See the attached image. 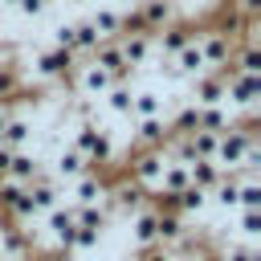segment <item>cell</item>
I'll list each match as a JSON object with an SVG mask.
<instances>
[{
    "mask_svg": "<svg viewBox=\"0 0 261 261\" xmlns=\"http://www.w3.org/2000/svg\"><path fill=\"white\" fill-rule=\"evenodd\" d=\"M175 4H179V8H184V4H196V0H175Z\"/></svg>",
    "mask_w": 261,
    "mask_h": 261,
    "instance_id": "obj_40",
    "label": "cell"
},
{
    "mask_svg": "<svg viewBox=\"0 0 261 261\" xmlns=\"http://www.w3.org/2000/svg\"><path fill=\"white\" fill-rule=\"evenodd\" d=\"M171 204H175V212H179V216H188V220H192V216H200V212L208 208V192H200V188H192V184H188L179 196H171Z\"/></svg>",
    "mask_w": 261,
    "mask_h": 261,
    "instance_id": "obj_28",
    "label": "cell"
},
{
    "mask_svg": "<svg viewBox=\"0 0 261 261\" xmlns=\"http://www.w3.org/2000/svg\"><path fill=\"white\" fill-rule=\"evenodd\" d=\"M69 143L82 151V159L90 163V171H98V167H110V163L118 159V143H114V130H106L98 118L73 122V139H69Z\"/></svg>",
    "mask_w": 261,
    "mask_h": 261,
    "instance_id": "obj_1",
    "label": "cell"
},
{
    "mask_svg": "<svg viewBox=\"0 0 261 261\" xmlns=\"http://www.w3.org/2000/svg\"><path fill=\"white\" fill-rule=\"evenodd\" d=\"M139 261H179L171 249H163V245H151V249H143L139 253Z\"/></svg>",
    "mask_w": 261,
    "mask_h": 261,
    "instance_id": "obj_35",
    "label": "cell"
},
{
    "mask_svg": "<svg viewBox=\"0 0 261 261\" xmlns=\"http://www.w3.org/2000/svg\"><path fill=\"white\" fill-rule=\"evenodd\" d=\"M106 208H110V216L130 220L135 212H143V208H147V192H143V188H135V184L122 175V179L106 184Z\"/></svg>",
    "mask_w": 261,
    "mask_h": 261,
    "instance_id": "obj_5",
    "label": "cell"
},
{
    "mask_svg": "<svg viewBox=\"0 0 261 261\" xmlns=\"http://www.w3.org/2000/svg\"><path fill=\"white\" fill-rule=\"evenodd\" d=\"M24 192H29V204H33V212H37V220H41L49 208L65 204V184H61V179H53L49 171H41L33 184H24Z\"/></svg>",
    "mask_w": 261,
    "mask_h": 261,
    "instance_id": "obj_9",
    "label": "cell"
},
{
    "mask_svg": "<svg viewBox=\"0 0 261 261\" xmlns=\"http://www.w3.org/2000/svg\"><path fill=\"white\" fill-rule=\"evenodd\" d=\"M208 204H216L220 212H228V216H232V212L241 208V171H224V175H220V184L208 192Z\"/></svg>",
    "mask_w": 261,
    "mask_h": 261,
    "instance_id": "obj_22",
    "label": "cell"
},
{
    "mask_svg": "<svg viewBox=\"0 0 261 261\" xmlns=\"http://www.w3.org/2000/svg\"><path fill=\"white\" fill-rule=\"evenodd\" d=\"M65 196H69V204H73V208L102 204V200H106V179H102L98 171H86V175H77V179H69V184H65Z\"/></svg>",
    "mask_w": 261,
    "mask_h": 261,
    "instance_id": "obj_14",
    "label": "cell"
},
{
    "mask_svg": "<svg viewBox=\"0 0 261 261\" xmlns=\"http://www.w3.org/2000/svg\"><path fill=\"white\" fill-rule=\"evenodd\" d=\"M49 4H53V0H16L12 12H16L20 20H41V16L49 12Z\"/></svg>",
    "mask_w": 261,
    "mask_h": 261,
    "instance_id": "obj_34",
    "label": "cell"
},
{
    "mask_svg": "<svg viewBox=\"0 0 261 261\" xmlns=\"http://www.w3.org/2000/svg\"><path fill=\"white\" fill-rule=\"evenodd\" d=\"M220 167L212 163V159H192L188 163V179H192V188H200V192H212L216 184H220Z\"/></svg>",
    "mask_w": 261,
    "mask_h": 261,
    "instance_id": "obj_25",
    "label": "cell"
},
{
    "mask_svg": "<svg viewBox=\"0 0 261 261\" xmlns=\"http://www.w3.org/2000/svg\"><path fill=\"white\" fill-rule=\"evenodd\" d=\"M130 98H135V86H130V82H114V86L102 94V106H106L114 118L130 122Z\"/></svg>",
    "mask_w": 261,
    "mask_h": 261,
    "instance_id": "obj_24",
    "label": "cell"
},
{
    "mask_svg": "<svg viewBox=\"0 0 261 261\" xmlns=\"http://www.w3.org/2000/svg\"><path fill=\"white\" fill-rule=\"evenodd\" d=\"M241 208H261V175H241Z\"/></svg>",
    "mask_w": 261,
    "mask_h": 261,
    "instance_id": "obj_33",
    "label": "cell"
},
{
    "mask_svg": "<svg viewBox=\"0 0 261 261\" xmlns=\"http://www.w3.org/2000/svg\"><path fill=\"white\" fill-rule=\"evenodd\" d=\"M163 167H167V155H163V147H159V151H135L130 167H126V179H130L135 188H143V192H155V188H159V175H163Z\"/></svg>",
    "mask_w": 261,
    "mask_h": 261,
    "instance_id": "obj_6",
    "label": "cell"
},
{
    "mask_svg": "<svg viewBox=\"0 0 261 261\" xmlns=\"http://www.w3.org/2000/svg\"><path fill=\"white\" fill-rule=\"evenodd\" d=\"M192 179H188V163H175V159H167V167H163V175H159V196H179L184 188H188Z\"/></svg>",
    "mask_w": 261,
    "mask_h": 261,
    "instance_id": "obj_26",
    "label": "cell"
},
{
    "mask_svg": "<svg viewBox=\"0 0 261 261\" xmlns=\"http://www.w3.org/2000/svg\"><path fill=\"white\" fill-rule=\"evenodd\" d=\"M33 77L37 82H45V86H53V82H69V73H73V65H77V57L73 53H65V49H53V45H45V49H33Z\"/></svg>",
    "mask_w": 261,
    "mask_h": 261,
    "instance_id": "obj_3",
    "label": "cell"
},
{
    "mask_svg": "<svg viewBox=\"0 0 261 261\" xmlns=\"http://www.w3.org/2000/svg\"><path fill=\"white\" fill-rule=\"evenodd\" d=\"M41 171H45V163H41L37 151H12V163H8V175H4V179H12V184H33Z\"/></svg>",
    "mask_w": 261,
    "mask_h": 261,
    "instance_id": "obj_23",
    "label": "cell"
},
{
    "mask_svg": "<svg viewBox=\"0 0 261 261\" xmlns=\"http://www.w3.org/2000/svg\"><path fill=\"white\" fill-rule=\"evenodd\" d=\"M69 82H73V90H77V98H90V102H98L110 86H114V77L106 73V69H98L94 61H86V65H73V73H69Z\"/></svg>",
    "mask_w": 261,
    "mask_h": 261,
    "instance_id": "obj_10",
    "label": "cell"
},
{
    "mask_svg": "<svg viewBox=\"0 0 261 261\" xmlns=\"http://www.w3.org/2000/svg\"><path fill=\"white\" fill-rule=\"evenodd\" d=\"M20 90H24V77H20V69H16L12 61H0V102H12Z\"/></svg>",
    "mask_w": 261,
    "mask_h": 261,
    "instance_id": "obj_30",
    "label": "cell"
},
{
    "mask_svg": "<svg viewBox=\"0 0 261 261\" xmlns=\"http://www.w3.org/2000/svg\"><path fill=\"white\" fill-rule=\"evenodd\" d=\"M110 4H114V8H139L143 0H110Z\"/></svg>",
    "mask_w": 261,
    "mask_h": 261,
    "instance_id": "obj_38",
    "label": "cell"
},
{
    "mask_svg": "<svg viewBox=\"0 0 261 261\" xmlns=\"http://www.w3.org/2000/svg\"><path fill=\"white\" fill-rule=\"evenodd\" d=\"M33 139H37V122H33L29 114L12 110L8 122H4V130H0V147H8V151H29Z\"/></svg>",
    "mask_w": 261,
    "mask_h": 261,
    "instance_id": "obj_15",
    "label": "cell"
},
{
    "mask_svg": "<svg viewBox=\"0 0 261 261\" xmlns=\"http://www.w3.org/2000/svg\"><path fill=\"white\" fill-rule=\"evenodd\" d=\"M196 4H200V8H208V12H220L228 0H196Z\"/></svg>",
    "mask_w": 261,
    "mask_h": 261,
    "instance_id": "obj_37",
    "label": "cell"
},
{
    "mask_svg": "<svg viewBox=\"0 0 261 261\" xmlns=\"http://www.w3.org/2000/svg\"><path fill=\"white\" fill-rule=\"evenodd\" d=\"M192 37H196V29H192V24H184V20H179V24L159 29V33L151 37V41H155V57H159V61H171V57H175Z\"/></svg>",
    "mask_w": 261,
    "mask_h": 261,
    "instance_id": "obj_18",
    "label": "cell"
},
{
    "mask_svg": "<svg viewBox=\"0 0 261 261\" xmlns=\"http://www.w3.org/2000/svg\"><path fill=\"white\" fill-rule=\"evenodd\" d=\"M37 261H77L73 253H65V249H49V253H41Z\"/></svg>",
    "mask_w": 261,
    "mask_h": 261,
    "instance_id": "obj_36",
    "label": "cell"
},
{
    "mask_svg": "<svg viewBox=\"0 0 261 261\" xmlns=\"http://www.w3.org/2000/svg\"><path fill=\"white\" fill-rule=\"evenodd\" d=\"M49 45H53V49L73 53V20H57V24H53V33H49ZM73 57H77V53H73Z\"/></svg>",
    "mask_w": 261,
    "mask_h": 261,
    "instance_id": "obj_32",
    "label": "cell"
},
{
    "mask_svg": "<svg viewBox=\"0 0 261 261\" xmlns=\"http://www.w3.org/2000/svg\"><path fill=\"white\" fill-rule=\"evenodd\" d=\"M249 147H257V135L232 122V126H224V130L216 135V151H212V163H216L220 171H241V163H245Z\"/></svg>",
    "mask_w": 261,
    "mask_h": 261,
    "instance_id": "obj_2",
    "label": "cell"
},
{
    "mask_svg": "<svg viewBox=\"0 0 261 261\" xmlns=\"http://www.w3.org/2000/svg\"><path fill=\"white\" fill-rule=\"evenodd\" d=\"M184 102H192V106H224V73H220V69H212V73L192 77V82H188Z\"/></svg>",
    "mask_w": 261,
    "mask_h": 261,
    "instance_id": "obj_11",
    "label": "cell"
},
{
    "mask_svg": "<svg viewBox=\"0 0 261 261\" xmlns=\"http://www.w3.org/2000/svg\"><path fill=\"white\" fill-rule=\"evenodd\" d=\"M171 102L159 86H135V98H130V122L135 118H167Z\"/></svg>",
    "mask_w": 261,
    "mask_h": 261,
    "instance_id": "obj_13",
    "label": "cell"
},
{
    "mask_svg": "<svg viewBox=\"0 0 261 261\" xmlns=\"http://www.w3.org/2000/svg\"><path fill=\"white\" fill-rule=\"evenodd\" d=\"M86 61H94L98 69H106L114 82H130V77H135V69L126 65V57H122V49H118V41H102Z\"/></svg>",
    "mask_w": 261,
    "mask_h": 261,
    "instance_id": "obj_16",
    "label": "cell"
},
{
    "mask_svg": "<svg viewBox=\"0 0 261 261\" xmlns=\"http://www.w3.org/2000/svg\"><path fill=\"white\" fill-rule=\"evenodd\" d=\"M232 216H237V232L257 245V237H261V208H237Z\"/></svg>",
    "mask_w": 261,
    "mask_h": 261,
    "instance_id": "obj_31",
    "label": "cell"
},
{
    "mask_svg": "<svg viewBox=\"0 0 261 261\" xmlns=\"http://www.w3.org/2000/svg\"><path fill=\"white\" fill-rule=\"evenodd\" d=\"M130 228H126V237H130V249L135 253H143V249H151L155 245V228H159V212L147 204L143 212H135L130 220H126Z\"/></svg>",
    "mask_w": 261,
    "mask_h": 261,
    "instance_id": "obj_20",
    "label": "cell"
},
{
    "mask_svg": "<svg viewBox=\"0 0 261 261\" xmlns=\"http://www.w3.org/2000/svg\"><path fill=\"white\" fill-rule=\"evenodd\" d=\"M118 49H122V57H126V65L139 73L143 65H151V57H155V41H151V33H122L118 37Z\"/></svg>",
    "mask_w": 261,
    "mask_h": 261,
    "instance_id": "obj_19",
    "label": "cell"
},
{
    "mask_svg": "<svg viewBox=\"0 0 261 261\" xmlns=\"http://www.w3.org/2000/svg\"><path fill=\"white\" fill-rule=\"evenodd\" d=\"M45 171H49L53 179L69 184V179L86 175V171H90V163L82 159V151H77L73 143H57V147H53V155H49V163H45Z\"/></svg>",
    "mask_w": 261,
    "mask_h": 261,
    "instance_id": "obj_8",
    "label": "cell"
},
{
    "mask_svg": "<svg viewBox=\"0 0 261 261\" xmlns=\"http://www.w3.org/2000/svg\"><path fill=\"white\" fill-rule=\"evenodd\" d=\"M179 4L175 0H143L139 4V16H143V29L155 37L159 29H167V24H179Z\"/></svg>",
    "mask_w": 261,
    "mask_h": 261,
    "instance_id": "obj_17",
    "label": "cell"
},
{
    "mask_svg": "<svg viewBox=\"0 0 261 261\" xmlns=\"http://www.w3.org/2000/svg\"><path fill=\"white\" fill-rule=\"evenodd\" d=\"M86 20L98 29V37H102V41H118V33H122V8H114L110 0L94 4V8L86 12Z\"/></svg>",
    "mask_w": 261,
    "mask_h": 261,
    "instance_id": "obj_21",
    "label": "cell"
},
{
    "mask_svg": "<svg viewBox=\"0 0 261 261\" xmlns=\"http://www.w3.org/2000/svg\"><path fill=\"white\" fill-rule=\"evenodd\" d=\"M12 4H16V0H0V8H12Z\"/></svg>",
    "mask_w": 261,
    "mask_h": 261,
    "instance_id": "obj_39",
    "label": "cell"
},
{
    "mask_svg": "<svg viewBox=\"0 0 261 261\" xmlns=\"http://www.w3.org/2000/svg\"><path fill=\"white\" fill-rule=\"evenodd\" d=\"M196 49L204 53V61H208V69H224L228 65V57H232V49H237V37L232 33H224L220 24H204V29H196Z\"/></svg>",
    "mask_w": 261,
    "mask_h": 261,
    "instance_id": "obj_4",
    "label": "cell"
},
{
    "mask_svg": "<svg viewBox=\"0 0 261 261\" xmlns=\"http://www.w3.org/2000/svg\"><path fill=\"white\" fill-rule=\"evenodd\" d=\"M216 261H261V249L253 241H224Z\"/></svg>",
    "mask_w": 261,
    "mask_h": 261,
    "instance_id": "obj_29",
    "label": "cell"
},
{
    "mask_svg": "<svg viewBox=\"0 0 261 261\" xmlns=\"http://www.w3.org/2000/svg\"><path fill=\"white\" fill-rule=\"evenodd\" d=\"M126 126H130L135 151H159V147H167V139H171L167 118H135V122H126Z\"/></svg>",
    "mask_w": 261,
    "mask_h": 261,
    "instance_id": "obj_12",
    "label": "cell"
},
{
    "mask_svg": "<svg viewBox=\"0 0 261 261\" xmlns=\"http://www.w3.org/2000/svg\"><path fill=\"white\" fill-rule=\"evenodd\" d=\"M98 45H102L98 29H94V24L86 20V16H77V20H73V53H77V57H90V53H94Z\"/></svg>",
    "mask_w": 261,
    "mask_h": 261,
    "instance_id": "obj_27",
    "label": "cell"
},
{
    "mask_svg": "<svg viewBox=\"0 0 261 261\" xmlns=\"http://www.w3.org/2000/svg\"><path fill=\"white\" fill-rule=\"evenodd\" d=\"M41 220H45V232H49L53 249H65V253H69L73 232H77V208H73V204H57V208H49Z\"/></svg>",
    "mask_w": 261,
    "mask_h": 261,
    "instance_id": "obj_7",
    "label": "cell"
}]
</instances>
